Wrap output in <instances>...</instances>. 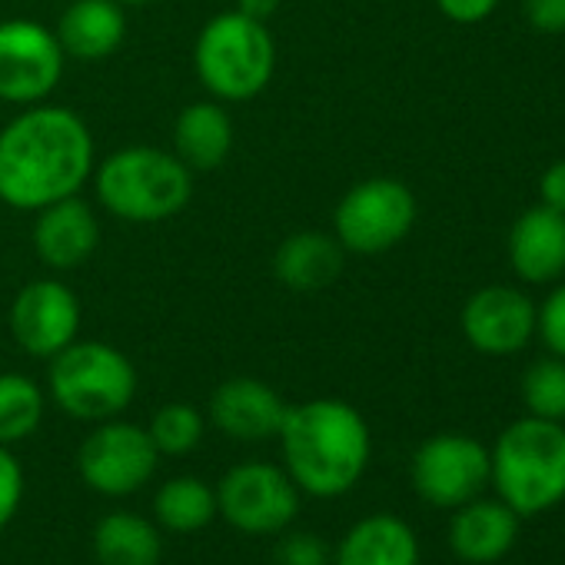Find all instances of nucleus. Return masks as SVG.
<instances>
[{
  "instance_id": "nucleus-13",
  "label": "nucleus",
  "mask_w": 565,
  "mask_h": 565,
  "mask_svg": "<svg viewBox=\"0 0 565 565\" xmlns=\"http://www.w3.org/2000/svg\"><path fill=\"white\" fill-rule=\"evenodd\" d=\"M462 337L482 356H515L535 337V303L505 282L476 290L462 307Z\"/></svg>"
},
{
  "instance_id": "nucleus-21",
  "label": "nucleus",
  "mask_w": 565,
  "mask_h": 565,
  "mask_svg": "<svg viewBox=\"0 0 565 565\" xmlns=\"http://www.w3.org/2000/svg\"><path fill=\"white\" fill-rule=\"evenodd\" d=\"M94 558L97 565H160L163 562V529L130 509H117L94 525Z\"/></svg>"
},
{
  "instance_id": "nucleus-8",
  "label": "nucleus",
  "mask_w": 565,
  "mask_h": 565,
  "mask_svg": "<svg viewBox=\"0 0 565 565\" xmlns=\"http://www.w3.org/2000/svg\"><path fill=\"white\" fill-rule=\"evenodd\" d=\"M416 226V196L403 180L373 177L356 183L337 206L333 236L347 253L376 256L399 246Z\"/></svg>"
},
{
  "instance_id": "nucleus-2",
  "label": "nucleus",
  "mask_w": 565,
  "mask_h": 565,
  "mask_svg": "<svg viewBox=\"0 0 565 565\" xmlns=\"http://www.w3.org/2000/svg\"><path fill=\"white\" fill-rule=\"evenodd\" d=\"M276 439L282 449V469L300 492L317 499L347 495L363 479L373 456L370 426L347 399L290 406Z\"/></svg>"
},
{
  "instance_id": "nucleus-17",
  "label": "nucleus",
  "mask_w": 565,
  "mask_h": 565,
  "mask_svg": "<svg viewBox=\"0 0 565 565\" xmlns=\"http://www.w3.org/2000/svg\"><path fill=\"white\" fill-rule=\"evenodd\" d=\"M519 512L502 499H469L449 522V548L469 565H492L509 555L519 539Z\"/></svg>"
},
{
  "instance_id": "nucleus-12",
  "label": "nucleus",
  "mask_w": 565,
  "mask_h": 565,
  "mask_svg": "<svg viewBox=\"0 0 565 565\" xmlns=\"http://www.w3.org/2000/svg\"><path fill=\"white\" fill-rule=\"evenodd\" d=\"M11 333L18 347L38 360H54L81 333V303L61 279H34L11 307Z\"/></svg>"
},
{
  "instance_id": "nucleus-24",
  "label": "nucleus",
  "mask_w": 565,
  "mask_h": 565,
  "mask_svg": "<svg viewBox=\"0 0 565 565\" xmlns=\"http://www.w3.org/2000/svg\"><path fill=\"white\" fill-rule=\"evenodd\" d=\"M44 423V393L24 373H0V446L31 439Z\"/></svg>"
},
{
  "instance_id": "nucleus-22",
  "label": "nucleus",
  "mask_w": 565,
  "mask_h": 565,
  "mask_svg": "<svg viewBox=\"0 0 565 565\" xmlns=\"http://www.w3.org/2000/svg\"><path fill=\"white\" fill-rule=\"evenodd\" d=\"M173 147L190 170H216L233 150L230 114L216 100L183 107L173 124Z\"/></svg>"
},
{
  "instance_id": "nucleus-9",
  "label": "nucleus",
  "mask_w": 565,
  "mask_h": 565,
  "mask_svg": "<svg viewBox=\"0 0 565 565\" xmlns=\"http://www.w3.org/2000/svg\"><path fill=\"white\" fill-rule=\"evenodd\" d=\"M160 452L147 433V426L107 419L81 443L77 472L87 489L107 499H124L140 492L157 472Z\"/></svg>"
},
{
  "instance_id": "nucleus-10",
  "label": "nucleus",
  "mask_w": 565,
  "mask_h": 565,
  "mask_svg": "<svg viewBox=\"0 0 565 565\" xmlns=\"http://www.w3.org/2000/svg\"><path fill=\"white\" fill-rule=\"evenodd\" d=\"M413 489L436 509H459L489 486V449L462 433L429 436L413 456Z\"/></svg>"
},
{
  "instance_id": "nucleus-34",
  "label": "nucleus",
  "mask_w": 565,
  "mask_h": 565,
  "mask_svg": "<svg viewBox=\"0 0 565 565\" xmlns=\"http://www.w3.org/2000/svg\"><path fill=\"white\" fill-rule=\"evenodd\" d=\"M120 8H147V4H157V0H114Z\"/></svg>"
},
{
  "instance_id": "nucleus-6",
  "label": "nucleus",
  "mask_w": 565,
  "mask_h": 565,
  "mask_svg": "<svg viewBox=\"0 0 565 565\" xmlns=\"http://www.w3.org/2000/svg\"><path fill=\"white\" fill-rule=\"evenodd\" d=\"M51 396L81 423L117 419L137 396L134 363L110 343L74 340L51 360Z\"/></svg>"
},
{
  "instance_id": "nucleus-28",
  "label": "nucleus",
  "mask_w": 565,
  "mask_h": 565,
  "mask_svg": "<svg viewBox=\"0 0 565 565\" xmlns=\"http://www.w3.org/2000/svg\"><path fill=\"white\" fill-rule=\"evenodd\" d=\"M535 333L552 356L565 360V282L542 300V307H535Z\"/></svg>"
},
{
  "instance_id": "nucleus-3",
  "label": "nucleus",
  "mask_w": 565,
  "mask_h": 565,
  "mask_svg": "<svg viewBox=\"0 0 565 565\" xmlns=\"http://www.w3.org/2000/svg\"><path fill=\"white\" fill-rule=\"evenodd\" d=\"M489 482L519 515H539L565 499V426L539 416L505 426L489 449Z\"/></svg>"
},
{
  "instance_id": "nucleus-26",
  "label": "nucleus",
  "mask_w": 565,
  "mask_h": 565,
  "mask_svg": "<svg viewBox=\"0 0 565 565\" xmlns=\"http://www.w3.org/2000/svg\"><path fill=\"white\" fill-rule=\"evenodd\" d=\"M522 399L529 416L562 423L565 419V360L545 356L522 376Z\"/></svg>"
},
{
  "instance_id": "nucleus-18",
  "label": "nucleus",
  "mask_w": 565,
  "mask_h": 565,
  "mask_svg": "<svg viewBox=\"0 0 565 565\" xmlns=\"http://www.w3.org/2000/svg\"><path fill=\"white\" fill-rule=\"evenodd\" d=\"M330 565H419V539L406 519L373 512L350 525Z\"/></svg>"
},
{
  "instance_id": "nucleus-30",
  "label": "nucleus",
  "mask_w": 565,
  "mask_h": 565,
  "mask_svg": "<svg viewBox=\"0 0 565 565\" xmlns=\"http://www.w3.org/2000/svg\"><path fill=\"white\" fill-rule=\"evenodd\" d=\"M522 11L532 31L565 34V0H522Z\"/></svg>"
},
{
  "instance_id": "nucleus-23",
  "label": "nucleus",
  "mask_w": 565,
  "mask_h": 565,
  "mask_svg": "<svg viewBox=\"0 0 565 565\" xmlns=\"http://www.w3.org/2000/svg\"><path fill=\"white\" fill-rule=\"evenodd\" d=\"M216 489L196 476H173L153 495V522L163 532L193 535L216 519Z\"/></svg>"
},
{
  "instance_id": "nucleus-25",
  "label": "nucleus",
  "mask_w": 565,
  "mask_h": 565,
  "mask_svg": "<svg viewBox=\"0 0 565 565\" xmlns=\"http://www.w3.org/2000/svg\"><path fill=\"white\" fill-rule=\"evenodd\" d=\"M147 433L160 456H190L203 443L206 423L190 403H167L153 413Z\"/></svg>"
},
{
  "instance_id": "nucleus-29",
  "label": "nucleus",
  "mask_w": 565,
  "mask_h": 565,
  "mask_svg": "<svg viewBox=\"0 0 565 565\" xmlns=\"http://www.w3.org/2000/svg\"><path fill=\"white\" fill-rule=\"evenodd\" d=\"M24 502V469L11 446H0V532H4Z\"/></svg>"
},
{
  "instance_id": "nucleus-33",
  "label": "nucleus",
  "mask_w": 565,
  "mask_h": 565,
  "mask_svg": "<svg viewBox=\"0 0 565 565\" xmlns=\"http://www.w3.org/2000/svg\"><path fill=\"white\" fill-rule=\"evenodd\" d=\"M276 8H279V0H236L239 14H246L253 21H263V24L276 14Z\"/></svg>"
},
{
  "instance_id": "nucleus-1",
  "label": "nucleus",
  "mask_w": 565,
  "mask_h": 565,
  "mask_svg": "<svg viewBox=\"0 0 565 565\" xmlns=\"http://www.w3.org/2000/svg\"><path fill=\"white\" fill-rule=\"evenodd\" d=\"M94 173V137L67 107H31L0 130V200L41 210L77 196Z\"/></svg>"
},
{
  "instance_id": "nucleus-14",
  "label": "nucleus",
  "mask_w": 565,
  "mask_h": 565,
  "mask_svg": "<svg viewBox=\"0 0 565 565\" xmlns=\"http://www.w3.org/2000/svg\"><path fill=\"white\" fill-rule=\"evenodd\" d=\"M287 399L269 383L253 376L223 380L210 396V419L213 426L236 443H266L276 439L287 419Z\"/></svg>"
},
{
  "instance_id": "nucleus-11",
  "label": "nucleus",
  "mask_w": 565,
  "mask_h": 565,
  "mask_svg": "<svg viewBox=\"0 0 565 565\" xmlns=\"http://www.w3.org/2000/svg\"><path fill=\"white\" fill-rule=\"evenodd\" d=\"M64 47L38 21H0V100L41 104L64 77Z\"/></svg>"
},
{
  "instance_id": "nucleus-15",
  "label": "nucleus",
  "mask_w": 565,
  "mask_h": 565,
  "mask_svg": "<svg viewBox=\"0 0 565 565\" xmlns=\"http://www.w3.org/2000/svg\"><path fill=\"white\" fill-rule=\"evenodd\" d=\"M509 266L522 282L542 287L565 276V213L548 206L525 210L509 230Z\"/></svg>"
},
{
  "instance_id": "nucleus-20",
  "label": "nucleus",
  "mask_w": 565,
  "mask_h": 565,
  "mask_svg": "<svg viewBox=\"0 0 565 565\" xmlns=\"http://www.w3.org/2000/svg\"><path fill=\"white\" fill-rule=\"evenodd\" d=\"M57 41L67 57L74 61H107L127 38L124 8L114 0H74L57 21Z\"/></svg>"
},
{
  "instance_id": "nucleus-7",
  "label": "nucleus",
  "mask_w": 565,
  "mask_h": 565,
  "mask_svg": "<svg viewBox=\"0 0 565 565\" xmlns=\"http://www.w3.org/2000/svg\"><path fill=\"white\" fill-rule=\"evenodd\" d=\"M300 489L273 462H236L216 486V512L243 535H279L300 515Z\"/></svg>"
},
{
  "instance_id": "nucleus-27",
  "label": "nucleus",
  "mask_w": 565,
  "mask_h": 565,
  "mask_svg": "<svg viewBox=\"0 0 565 565\" xmlns=\"http://www.w3.org/2000/svg\"><path fill=\"white\" fill-rule=\"evenodd\" d=\"M282 539L273 548V562L276 565H330L333 552L327 545V539H320L317 532H303V529H282Z\"/></svg>"
},
{
  "instance_id": "nucleus-32",
  "label": "nucleus",
  "mask_w": 565,
  "mask_h": 565,
  "mask_svg": "<svg viewBox=\"0 0 565 565\" xmlns=\"http://www.w3.org/2000/svg\"><path fill=\"white\" fill-rule=\"evenodd\" d=\"M539 203L548 210L565 213V160H555L542 177H539Z\"/></svg>"
},
{
  "instance_id": "nucleus-16",
  "label": "nucleus",
  "mask_w": 565,
  "mask_h": 565,
  "mask_svg": "<svg viewBox=\"0 0 565 565\" xmlns=\"http://www.w3.org/2000/svg\"><path fill=\"white\" fill-rule=\"evenodd\" d=\"M100 243V223L81 196H64L38 210L34 249L51 269H74L94 256Z\"/></svg>"
},
{
  "instance_id": "nucleus-19",
  "label": "nucleus",
  "mask_w": 565,
  "mask_h": 565,
  "mask_svg": "<svg viewBox=\"0 0 565 565\" xmlns=\"http://www.w3.org/2000/svg\"><path fill=\"white\" fill-rule=\"evenodd\" d=\"M347 249L333 233L303 230L279 243L273 256V273L294 294H317L343 273Z\"/></svg>"
},
{
  "instance_id": "nucleus-31",
  "label": "nucleus",
  "mask_w": 565,
  "mask_h": 565,
  "mask_svg": "<svg viewBox=\"0 0 565 565\" xmlns=\"http://www.w3.org/2000/svg\"><path fill=\"white\" fill-rule=\"evenodd\" d=\"M436 8H439L452 24H482L486 18L495 14L499 0H436Z\"/></svg>"
},
{
  "instance_id": "nucleus-4",
  "label": "nucleus",
  "mask_w": 565,
  "mask_h": 565,
  "mask_svg": "<svg viewBox=\"0 0 565 565\" xmlns=\"http://www.w3.org/2000/svg\"><path fill=\"white\" fill-rule=\"evenodd\" d=\"M97 196L124 223H160L193 196V170L167 150L127 147L97 167Z\"/></svg>"
},
{
  "instance_id": "nucleus-5",
  "label": "nucleus",
  "mask_w": 565,
  "mask_h": 565,
  "mask_svg": "<svg viewBox=\"0 0 565 565\" xmlns=\"http://www.w3.org/2000/svg\"><path fill=\"white\" fill-rule=\"evenodd\" d=\"M200 84L226 104L263 94L276 71V44L263 21L239 11L216 14L196 38L193 51Z\"/></svg>"
}]
</instances>
